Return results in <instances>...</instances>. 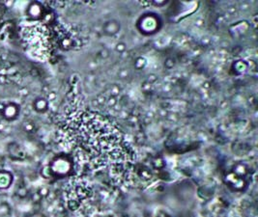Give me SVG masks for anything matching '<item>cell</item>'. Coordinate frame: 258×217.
I'll return each instance as SVG.
<instances>
[{"label":"cell","mask_w":258,"mask_h":217,"mask_svg":"<svg viewBox=\"0 0 258 217\" xmlns=\"http://www.w3.org/2000/svg\"><path fill=\"white\" fill-rule=\"evenodd\" d=\"M4 111V115L6 118H11V117H16L17 112H19V106L15 103H9L8 105H5L3 108Z\"/></svg>","instance_id":"1"},{"label":"cell","mask_w":258,"mask_h":217,"mask_svg":"<svg viewBox=\"0 0 258 217\" xmlns=\"http://www.w3.org/2000/svg\"><path fill=\"white\" fill-rule=\"evenodd\" d=\"M119 29H120V24L117 21H115V20H110V21L105 23V33L108 35L116 34V33L119 31Z\"/></svg>","instance_id":"2"},{"label":"cell","mask_w":258,"mask_h":217,"mask_svg":"<svg viewBox=\"0 0 258 217\" xmlns=\"http://www.w3.org/2000/svg\"><path fill=\"white\" fill-rule=\"evenodd\" d=\"M28 15L33 17H40L42 15V9L40 4H38V3H32L28 9Z\"/></svg>","instance_id":"3"},{"label":"cell","mask_w":258,"mask_h":217,"mask_svg":"<svg viewBox=\"0 0 258 217\" xmlns=\"http://www.w3.org/2000/svg\"><path fill=\"white\" fill-rule=\"evenodd\" d=\"M34 107L37 111H40V112H43L45 111L47 108V101L45 98H39L34 101Z\"/></svg>","instance_id":"4"},{"label":"cell","mask_w":258,"mask_h":217,"mask_svg":"<svg viewBox=\"0 0 258 217\" xmlns=\"http://www.w3.org/2000/svg\"><path fill=\"white\" fill-rule=\"evenodd\" d=\"M9 82L8 74H0V85H6Z\"/></svg>","instance_id":"5"}]
</instances>
